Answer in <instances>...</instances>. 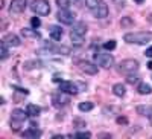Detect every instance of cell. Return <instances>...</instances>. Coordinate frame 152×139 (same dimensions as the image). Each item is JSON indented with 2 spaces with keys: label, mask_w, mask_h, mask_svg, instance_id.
I'll use <instances>...</instances> for the list:
<instances>
[{
  "label": "cell",
  "mask_w": 152,
  "mask_h": 139,
  "mask_svg": "<svg viewBox=\"0 0 152 139\" xmlns=\"http://www.w3.org/2000/svg\"><path fill=\"white\" fill-rule=\"evenodd\" d=\"M85 5L96 18L108 17V5L105 3V0H85Z\"/></svg>",
  "instance_id": "cell-1"
},
{
  "label": "cell",
  "mask_w": 152,
  "mask_h": 139,
  "mask_svg": "<svg viewBox=\"0 0 152 139\" xmlns=\"http://www.w3.org/2000/svg\"><path fill=\"white\" fill-rule=\"evenodd\" d=\"M123 40L129 44H146L152 40V32H146V31L128 32L123 35Z\"/></svg>",
  "instance_id": "cell-2"
},
{
  "label": "cell",
  "mask_w": 152,
  "mask_h": 139,
  "mask_svg": "<svg viewBox=\"0 0 152 139\" xmlns=\"http://www.w3.org/2000/svg\"><path fill=\"white\" fill-rule=\"evenodd\" d=\"M85 34H87V24L84 21H78L73 24V28L70 31V38L75 44H82Z\"/></svg>",
  "instance_id": "cell-3"
},
{
  "label": "cell",
  "mask_w": 152,
  "mask_h": 139,
  "mask_svg": "<svg viewBox=\"0 0 152 139\" xmlns=\"http://www.w3.org/2000/svg\"><path fill=\"white\" fill-rule=\"evenodd\" d=\"M29 115H28V112H24V110H21V109H15V110H12V113H11V129L14 130V132H18L20 130V127H21V124L26 121V118H28Z\"/></svg>",
  "instance_id": "cell-4"
},
{
  "label": "cell",
  "mask_w": 152,
  "mask_h": 139,
  "mask_svg": "<svg viewBox=\"0 0 152 139\" xmlns=\"http://www.w3.org/2000/svg\"><path fill=\"white\" fill-rule=\"evenodd\" d=\"M93 60L97 66L104 67V69H110L114 66V57L110 52H96L93 55Z\"/></svg>",
  "instance_id": "cell-5"
},
{
  "label": "cell",
  "mask_w": 152,
  "mask_h": 139,
  "mask_svg": "<svg viewBox=\"0 0 152 139\" xmlns=\"http://www.w3.org/2000/svg\"><path fill=\"white\" fill-rule=\"evenodd\" d=\"M117 70L123 75H131V73H135L138 70V61L137 60H132V58H128V60H122L117 66Z\"/></svg>",
  "instance_id": "cell-6"
},
{
  "label": "cell",
  "mask_w": 152,
  "mask_h": 139,
  "mask_svg": "<svg viewBox=\"0 0 152 139\" xmlns=\"http://www.w3.org/2000/svg\"><path fill=\"white\" fill-rule=\"evenodd\" d=\"M31 9L37 16H49L50 14V3H49V0H32Z\"/></svg>",
  "instance_id": "cell-7"
},
{
  "label": "cell",
  "mask_w": 152,
  "mask_h": 139,
  "mask_svg": "<svg viewBox=\"0 0 152 139\" xmlns=\"http://www.w3.org/2000/svg\"><path fill=\"white\" fill-rule=\"evenodd\" d=\"M81 87H84V84L72 83V81H61L59 90L64 92V93H67V95H76V93L81 92Z\"/></svg>",
  "instance_id": "cell-8"
},
{
  "label": "cell",
  "mask_w": 152,
  "mask_h": 139,
  "mask_svg": "<svg viewBox=\"0 0 152 139\" xmlns=\"http://www.w3.org/2000/svg\"><path fill=\"white\" fill-rule=\"evenodd\" d=\"M56 18L62 24H73L75 23V14L70 9H59L56 12Z\"/></svg>",
  "instance_id": "cell-9"
},
{
  "label": "cell",
  "mask_w": 152,
  "mask_h": 139,
  "mask_svg": "<svg viewBox=\"0 0 152 139\" xmlns=\"http://www.w3.org/2000/svg\"><path fill=\"white\" fill-rule=\"evenodd\" d=\"M78 67H79V70H82L84 73H87V75H96L97 72H99V69H97V64L94 63H90V61H85V60H81V61H78Z\"/></svg>",
  "instance_id": "cell-10"
},
{
  "label": "cell",
  "mask_w": 152,
  "mask_h": 139,
  "mask_svg": "<svg viewBox=\"0 0 152 139\" xmlns=\"http://www.w3.org/2000/svg\"><path fill=\"white\" fill-rule=\"evenodd\" d=\"M44 47L52 54H62V55L70 54V47L62 46V44H56V43H44Z\"/></svg>",
  "instance_id": "cell-11"
},
{
  "label": "cell",
  "mask_w": 152,
  "mask_h": 139,
  "mask_svg": "<svg viewBox=\"0 0 152 139\" xmlns=\"http://www.w3.org/2000/svg\"><path fill=\"white\" fill-rule=\"evenodd\" d=\"M69 101H70L69 96H66L64 92H61V90L52 95V104H53V107H56V109H61V107L67 106Z\"/></svg>",
  "instance_id": "cell-12"
},
{
  "label": "cell",
  "mask_w": 152,
  "mask_h": 139,
  "mask_svg": "<svg viewBox=\"0 0 152 139\" xmlns=\"http://www.w3.org/2000/svg\"><path fill=\"white\" fill-rule=\"evenodd\" d=\"M28 6V0H11L9 12L11 14H21Z\"/></svg>",
  "instance_id": "cell-13"
},
{
  "label": "cell",
  "mask_w": 152,
  "mask_h": 139,
  "mask_svg": "<svg viewBox=\"0 0 152 139\" xmlns=\"http://www.w3.org/2000/svg\"><path fill=\"white\" fill-rule=\"evenodd\" d=\"M3 41L8 46H11V47H18L21 44V40L18 38V35H15V34H6L3 37Z\"/></svg>",
  "instance_id": "cell-14"
},
{
  "label": "cell",
  "mask_w": 152,
  "mask_h": 139,
  "mask_svg": "<svg viewBox=\"0 0 152 139\" xmlns=\"http://www.w3.org/2000/svg\"><path fill=\"white\" fill-rule=\"evenodd\" d=\"M49 35H50V38L55 40V41L61 40V37H62V29H61V26H56V24L49 26Z\"/></svg>",
  "instance_id": "cell-15"
},
{
  "label": "cell",
  "mask_w": 152,
  "mask_h": 139,
  "mask_svg": "<svg viewBox=\"0 0 152 139\" xmlns=\"http://www.w3.org/2000/svg\"><path fill=\"white\" fill-rule=\"evenodd\" d=\"M41 135H43V132L38 130L37 127H34V125H32L29 130L23 132V138H31V139H37V138H40Z\"/></svg>",
  "instance_id": "cell-16"
},
{
  "label": "cell",
  "mask_w": 152,
  "mask_h": 139,
  "mask_svg": "<svg viewBox=\"0 0 152 139\" xmlns=\"http://www.w3.org/2000/svg\"><path fill=\"white\" fill-rule=\"evenodd\" d=\"M135 110L140 116H146L148 119L152 116V106H137Z\"/></svg>",
  "instance_id": "cell-17"
},
{
  "label": "cell",
  "mask_w": 152,
  "mask_h": 139,
  "mask_svg": "<svg viewBox=\"0 0 152 139\" xmlns=\"http://www.w3.org/2000/svg\"><path fill=\"white\" fill-rule=\"evenodd\" d=\"M26 112H28V115L31 118H35V116H38L41 113V107H38L37 104H28L26 106Z\"/></svg>",
  "instance_id": "cell-18"
},
{
  "label": "cell",
  "mask_w": 152,
  "mask_h": 139,
  "mask_svg": "<svg viewBox=\"0 0 152 139\" xmlns=\"http://www.w3.org/2000/svg\"><path fill=\"white\" fill-rule=\"evenodd\" d=\"M21 35L26 37V38H40V32H37V29H28V28H23L21 29Z\"/></svg>",
  "instance_id": "cell-19"
},
{
  "label": "cell",
  "mask_w": 152,
  "mask_h": 139,
  "mask_svg": "<svg viewBox=\"0 0 152 139\" xmlns=\"http://www.w3.org/2000/svg\"><path fill=\"white\" fill-rule=\"evenodd\" d=\"M113 93L116 95V96H119V98L125 96V93H126V89H125V86H123L122 83H117V84H114V86H113Z\"/></svg>",
  "instance_id": "cell-20"
},
{
  "label": "cell",
  "mask_w": 152,
  "mask_h": 139,
  "mask_svg": "<svg viewBox=\"0 0 152 139\" xmlns=\"http://www.w3.org/2000/svg\"><path fill=\"white\" fill-rule=\"evenodd\" d=\"M43 67V63L38 60H32V61H26L24 63V69L26 70H32V69H40Z\"/></svg>",
  "instance_id": "cell-21"
},
{
  "label": "cell",
  "mask_w": 152,
  "mask_h": 139,
  "mask_svg": "<svg viewBox=\"0 0 152 139\" xmlns=\"http://www.w3.org/2000/svg\"><path fill=\"white\" fill-rule=\"evenodd\" d=\"M137 92L140 93V95H149L152 92V87L148 83H140V84L137 86Z\"/></svg>",
  "instance_id": "cell-22"
},
{
  "label": "cell",
  "mask_w": 152,
  "mask_h": 139,
  "mask_svg": "<svg viewBox=\"0 0 152 139\" xmlns=\"http://www.w3.org/2000/svg\"><path fill=\"white\" fill-rule=\"evenodd\" d=\"M93 107H94V104L90 103V101H84V103H79V106H78V109L81 112H90V110H93Z\"/></svg>",
  "instance_id": "cell-23"
},
{
  "label": "cell",
  "mask_w": 152,
  "mask_h": 139,
  "mask_svg": "<svg viewBox=\"0 0 152 139\" xmlns=\"http://www.w3.org/2000/svg\"><path fill=\"white\" fill-rule=\"evenodd\" d=\"M0 54H2V55H0V58H2V60H6L8 57H9V50H8V44L2 40V43H0Z\"/></svg>",
  "instance_id": "cell-24"
},
{
  "label": "cell",
  "mask_w": 152,
  "mask_h": 139,
  "mask_svg": "<svg viewBox=\"0 0 152 139\" xmlns=\"http://www.w3.org/2000/svg\"><path fill=\"white\" fill-rule=\"evenodd\" d=\"M59 9H70V0H56Z\"/></svg>",
  "instance_id": "cell-25"
},
{
  "label": "cell",
  "mask_w": 152,
  "mask_h": 139,
  "mask_svg": "<svg viewBox=\"0 0 152 139\" xmlns=\"http://www.w3.org/2000/svg\"><path fill=\"white\" fill-rule=\"evenodd\" d=\"M138 80H140V77H138V75H134V73L126 75V81H128L129 84H135V83H138Z\"/></svg>",
  "instance_id": "cell-26"
},
{
  "label": "cell",
  "mask_w": 152,
  "mask_h": 139,
  "mask_svg": "<svg viewBox=\"0 0 152 139\" xmlns=\"http://www.w3.org/2000/svg\"><path fill=\"white\" fill-rule=\"evenodd\" d=\"M114 47H116V41H114V40H110V41L104 43V49L105 50H113Z\"/></svg>",
  "instance_id": "cell-27"
},
{
  "label": "cell",
  "mask_w": 152,
  "mask_h": 139,
  "mask_svg": "<svg viewBox=\"0 0 152 139\" xmlns=\"http://www.w3.org/2000/svg\"><path fill=\"white\" fill-rule=\"evenodd\" d=\"M31 24H32V28H34V29H37V28H40V26H41V20L38 18V17H32Z\"/></svg>",
  "instance_id": "cell-28"
},
{
  "label": "cell",
  "mask_w": 152,
  "mask_h": 139,
  "mask_svg": "<svg viewBox=\"0 0 152 139\" xmlns=\"http://www.w3.org/2000/svg\"><path fill=\"white\" fill-rule=\"evenodd\" d=\"M75 138H91V133L90 132H78L73 135Z\"/></svg>",
  "instance_id": "cell-29"
},
{
  "label": "cell",
  "mask_w": 152,
  "mask_h": 139,
  "mask_svg": "<svg viewBox=\"0 0 152 139\" xmlns=\"http://www.w3.org/2000/svg\"><path fill=\"white\" fill-rule=\"evenodd\" d=\"M145 55H146V57H149V58H152V46H149V47L146 49V52H145Z\"/></svg>",
  "instance_id": "cell-30"
},
{
  "label": "cell",
  "mask_w": 152,
  "mask_h": 139,
  "mask_svg": "<svg viewBox=\"0 0 152 139\" xmlns=\"http://www.w3.org/2000/svg\"><path fill=\"white\" fill-rule=\"evenodd\" d=\"M117 124H128V119H126V118H117Z\"/></svg>",
  "instance_id": "cell-31"
},
{
  "label": "cell",
  "mask_w": 152,
  "mask_h": 139,
  "mask_svg": "<svg viewBox=\"0 0 152 139\" xmlns=\"http://www.w3.org/2000/svg\"><path fill=\"white\" fill-rule=\"evenodd\" d=\"M131 23H132V21H131L128 17H125V20L122 21V26H123V24H131Z\"/></svg>",
  "instance_id": "cell-32"
},
{
  "label": "cell",
  "mask_w": 152,
  "mask_h": 139,
  "mask_svg": "<svg viewBox=\"0 0 152 139\" xmlns=\"http://www.w3.org/2000/svg\"><path fill=\"white\" fill-rule=\"evenodd\" d=\"M148 67H149V69L152 70V61H149V63H148Z\"/></svg>",
  "instance_id": "cell-33"
},
{
  "label": "cell",
  "mask_w": 152,
  "mask_h": 139,
  "mask_svg": "<svg viewBox=\"0 0 152 139\" xmlns=\"http://www.w3.org/2000/svg\"><path fill=\"white\" fill-rule=\"evenodd\" d=\"M134 2H135V3H142V2H143V0H134Z\"/></svg>",
  "instance_id": "cell-34"
}]
</instances>
